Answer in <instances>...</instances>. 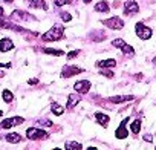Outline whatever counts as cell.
<instances>
[{"label":"cell","instance_id":"13","mask_svg":"<svg viewBox=\"0 0 156 150\" xmlns=\"http://www.w3.org/2000/svg\"><path fill=\"white\" fill-rule=\"evenodd\" d=\"M78 103H80V95H76V94H72L70 97H69V100H67V109L69 110H72Z\"/></svg>","mask_w":156,"mask_h":150},{"label":"cell","instance_id":"17","mask_svg":"<svg viewBox=\"0 0 156 150\" xmlns=\"http://www.w3.org/2000/svg\"><path fill=\"white\" fill-rule=\"evenodd\" d=\"M130 100H133L132 95H118V97H112L110 103H122V101H130Z\"/></svg>","mask_w":156,"mask_h":150},{"label":"cell","instance_id":"23","mask_svg":"<svg viewBox=\"0 0 156 150\" xmlns=\"http://www.w3.org/2000/svg\"><path fill=\"white\" fill-rule=\"evenodd\" d=\"M121 49H122V52H124V54H127V55H135V51H133V48H132L130 45H127V43H124Z\"/></svg>","mask_w":156,"mask_h":150},{"label":"cell","instance_id":"6","mask_svg":"<svg viewBox=\"0 0 156 150\" xmlns=\"http://www.w3.org/2000/svg\"><path fill=\"white\" fill-rule=\"evenodd\" d=\"M83 69L81 67H76V66H64L61 69V77L63 78H69L72 75H76V73H81Z\"/></svg>","mask_w":156,"mask_h":150},{"label":"cell","instance_id":"2","mask_svg":"<svg viewBox=\"0 0 156 150\" xmlns=\"http://www.w3.org/2000/svg\"><path fill=\"white\" fill-rule=\"evenodd\" d=\"M12 22H35V17L32 16V14H29V12H26V11H22V9H16L12 14H11V17H9Z\"/></svg>","mask_w":156,"mask_h":150},{"label":"cell","instance_id":"10","mask_svg":"<svg viewBox=\"0 0 156 150\" xmlns=\"http://www.w3.org/2000/svg\"><path fill=\"white\" fill-rule=\"evenodd\" d=\"M127 121H129V118H126L121 124H119V127L116 129V132H115V136L118 138V139H124V138H127V130H126V124H127Z\"/></svg>","mask_w":156,"mask_h":150},{"label":"cell","instance_id":"30","mask_svg":"<svg viewBox=\"0 0 156 150\" xmlns=\"http://www.w3.org/2000/svg\"><path fill=\"white\" fill-rule=\"evenodd\" d=\"M103 75H106V77H113V72L112 70H101Z\"/></svg>","mask_w":156,"mask_h":150},{"label":"cell","instance_id":"21","mask_svg":"<svg viewBox=\"0 0 156 150\" xmlns=\"http://www.w3.org/2000/svg\"><path fill=\"white\" fill-rule=\"evenodd\" d=\"M130 130L133 133H139V130H141V120H135L132 123V126H130Z\"/></svg>","mask_w":156,"mask_h":150},{"label":"cell","instance_id":"16","mask_svg":"<svg viewBox=\"0 0 156 150\" xmlns=\"http://www.w3.org/2000/svg\"><path fill=\"white\" fill-rule=\"evenodd\" d=\"M6 141L8 142H11V144H17V142H20L22 141V135H19V133H8L6 135Z\"/></svg>","mask_w":156,"mask_h":150},{"label":"cell","instance_id":"32","mask_svg":"<svg viewBox=\"0 0 156 150\" xmlns=\"http://www.w3.org/2000/svg\"><path fill=\"white\" fill-rule=\"evenodd\" d=\"M0 67H11V63H5V64L0 63Z\"/></svg>","mask_w":156,"mask_h":150},{"label":"cell","instance_id":"35","mask_svg":"<svg viewBox=\"0 0 156 150\" xmlns=\"http://www.w3.org/2000/svg\"><path fill=\"white\" fill-rule=\"evenodd\" d=\"M3 2H6V3H11V2H12V0H3Z\"/></svg>","mask_w":156,"mask_h":150},{"label":"cell","instance_id":"24","mask_svg":"<svg viewBox=\"0 0 156 150\" xmlns=\"http://www.w3.org/2000/svg\"><path fill=\"white\" fill-rule=\"evenodd\" d=\"M43 51H44L46 54H51V55H58V57L63 55V51H61V49H49V48H44Z\"/></svg>","mask_w":156,"mask_h":150},{"label":"cell","instance_id":"26","mask_svg":"<svg viewBox=\"0 0 156 150\" xmlns=\"http://www.w3.org/2000/svg\"><path fill=\"white\" fill-rule=\"evenodd\" d=\"M61 19H63L64 22H70V20H72V16H70L69 12H63V14H61Z\"/></svg>","mask_w":156,"mask_h":150},{"label":"cell","instance_id":"15","mask_svg":"<svg viewBox=\"0 0 156 150\" xmlns=\"http://www.w3.org/2000/svg\"><path fill=\"white\" fill-rule=\"evenodd\" d=\"M95 118H97V121L101 124V126H107V123H109V116L106 115V113H101V112H97L95 113Z\"/></svg>","mask_w":156,"mask_h":150},{"label":"cell","instance_id":"27","mask_svg":"<svg viewBox=\"0 0 156 150\" xmlns=\"http://www.w3.org/2000/svg\"><path fill=\"white\" fill-rule=\"evenodd\" d=\"M70 2V0H55V5L57 6H64V5H67Z\"/></svg>","mask_w":156,"mask_h":150},{"label":"cell","instance_id":"36","mask_svg":"<svg viewBox=\"0 0 156 150\" xmlns=\"http://www.w3.org/2000/svg\"><path fill=\"white\" fill-rule=\"evenodd\" d=\"M153 64H156V57H154V58H153Z\"/></svg>","mask_w":156,"mask_h":150},{"label":"cell","instance_id":"11","mask_svg":"<svg viewBox=\"0 0 156 150\" xmlns=\"http://www.w3.org/2000/svg\"><path fill=\"white\" fill-rule=\"evenodd\" d=\"M14 48V43L11 38H2L0 40V52H8Z\"/></svg>","mask_w":156,"mask_h":150},{"label":"cell","instance_id":"29","mask_svg":"<svg viewBox=\"0 0 156 150\" xmlns=\"http://www.w3.org/2000/svg\"><path fill=\"white\" fill-rule=\"evenodd\" d=\"M38 123L44 124V126H52V121H49V120H38Z\"/></svg>","mask_w":156,"mask_h":150},{"label":"cell","instance_id":"22","mask_svg":"<svg viewBox=\"0 0 156 150\" xmlns=\"http://www.w3.org/2000/svg\"><path fill=\"white\" fill-rule=\"evenodd\" d=\"M2 97H3V100L6 101V103H11L12 100H14V95H12V92L11 91H3V94H2Z\"/></svg>","mask_w":156,"mask_h":150},{"label":"cell","instance_id":"7","mask_svg":"<svg viewBox=\"0 0 156 150\" xmlns=\"http://www.w3.org/2000/svg\"><path fill=\"white\" fill-rule=\"evenodd\" d=\"M103 25L109 26L110 29H121V28L124 26V22H122L119 17H112V19L103 20Z\"/></svg>","mask_w":156,"mask_h":150},{"label":"cell","instance_id":"5","mask_svg":"<svg viewBox=\"0 0 156 150\" xmlns=\"http://www.w3.org/2000/svg\"><path fill=\"white\" fill-rule=\"evenodd\" d=\"M136 35L142 40H148L151 37V29L144 26V23H136Z\"/></svg>","mask_w":156,"mask_h":150},{"label":"cell","instance_id":"28","mask_svg":"<svg viewBox=\"0 0 156 150\" xmlns=\"http://www.w3.org/2000/svg\"><path fill=\"white\" fill-rule=\"evenodd\" d=\"M78 54H80V51H70V52L67 54V58H69V60H72V58H75Z\"/></svg>","mask_w":156,"mask_h":150},{"label":"cell","instance_id":"9","mask_svg":"<svg viewBox=\"0 0 156 150\" xmlns=\"http://www.w3.org/2000/svg\"><path fill=\"white\" fill-rule=\"evenodd\" d=\"M139 11V6H138V3L136 2H126L124 3V14L126 16H132V14H136Z\"/></svg>","mask_w":156,"mask_h":150},{"label":"cell","instance_id":"3","mask_svg":"<svg viewBox=\"0 0 156 150\" xmlns=\"http://www.w3.org/2000/svg\"><path fill=\"white\" fill-rule=\"evenodd\" d=\"M26 136L32 141H40V139H46L48 138V130H43V129H34V127H29L26 130Z\"/></svg>","mask_w":156,"mask_h":150},{"label":"cell","instance_id":"8","mask_svg":"<svg viewBox=\"0 0 156 150\" xmlns=\"http://www.w3.org/2000/svg\"><path fill=\"white\" fill-rule=\"evenodd\" d=\"M90 89V81L87 80H81V81H76L73 84V91L78 92V94H87Z\"/></svg>","mask_w":156,"mask_h":150},{"label":"cell","instance_id":"14","mask_svg":"<svg viewBox=\"0 0 156 150\" xmlns=\"http://www.w3.org/2000/svg\"><path fill=\"white\" fill-rule=\"evenodd\" d=\"M97 66H98V67H115V66H116V61H115L113 58H109V60L98 61Z\"/></svg>","mask_w":156,"mask_h":150},{"label":"cell","instance_id":"19","mask_svg":"<svg viewBox=\"0 0 156 150\" xmlns=\"http://www.w3.org/2000/svg\"><path fill=\"white\" fill-rule=\"evenodd\" d=\"M51 110H52V113L54 115H63V112H64V107H61L58 103H52V106H51Z\"/></svg>","mask_w":156,"mask_h":150},{"label":"cell","instance_id":"1","mask_svg":"<svg viewBox=\"0 0 156 150\" xmlns=\"http://www.w3.org/2000/svg\"><path fill=\"white\" fill-rule=\"evenodd\" d=\"M63 26H60V25H54L46 34H43V40L44 41H57V40H60L61 37H63Z\"/></svg>","mask_w":156,"mask_h":150},{"label":"cell","instance_id":"18","mask_svg":"<svg viewBox=\"0 0 156 150\" xmlns=\"http://www.w3.org/2000/svg\"><path fill=\"white\" fill-rule=\"evenodd\" d=\"M95 9H97V12H109V3L107 2H98L97 3V6H95Z\"/></svg>","mask_w":156,"mask_h":150},{"label":"cell","instance_id":"12","mask_svg":"<svg viewBox=\"0 0 156 150\" xmlns=\"http://www.w3.org/2000/svg\"><path fill=\"white\" fill-rule=\"evenodd\" d=\"M31 8H38V9H48L46 0H29Z\"/></svg>","mask_w":156,"mask_h":150},{"label":"cell","instance_id":"34","mask_svg":"<svg viewBox=\"0 0 156 150\" xmlns=\"http://www.w3.org/2000/svg\"><path fill=\"white\" fill-rule=\"evenodd\" d=\"M83 2H84V3H90V2H92V0H83Z\"/></svg>","mask_w":156,"mask_h":150},{"label":"cell","instance_id":"20","mask_svg":"<svg viewBox=\"0 0 156 150\" xmlns=\"http://www.w3.org/2000/svg\"><path fill=\"white\" fill-rule=\"evenodd\" d=\"M66 148H72V150H81L83 148V145L81 144H78V142H75V141H69V142H66V145H64Z\"/></svg>","mask_w":156,"mask_h":150},{"label":"cell","instance_id":"33","mask_svg":"<svg viewBox=\"0 0 156 150\" xmlns=\"http://www.w3.org/2000/svg\"><path fill=\"white\" fill-rule=\"evenodd\" d=\"M144 139H145V141H151V139H153V138H151V136H150V135H145V136H144Z\"/></svg>","mask_w":156,"mask_h":150},{"label":"cell","instance_id":"25","mask_svg":"<svg viewBox=\"0 0 156 150\" xmlns=\"http://www.w3.org/2000/svg\"><path fill=\"white\" fill-rule=\"evenodd\" d=\"M124 43H126L124 40H121V38H116V40H113V43H112V45H113L115 48H119V49H121Z\"/></svg>","mask_w":156,"mask_h":150},{"label":"cell","instance_id":"4","mask_svg":"<svg viewBox=\"0 0 156 150\" xmlns=\"http://www.w3.org/2000/svg\"><path fill=\"white\" fill-rule=\"evenodd\" d=\"M23 121H25V118H22V116L6 118V120L2 121L0 127H2V129H9V127H14V126H20V124H23Z\"/></svg>","mask_w":156,"mask_h":150},{"label":"cell","instance_id":"31","mask_svg":"<svg viewBox=\"0 0 156 150\" xmlns=\"http://www.w3.org/2000/svg\"><path fill=\"white\" fill-rule=\"evenodd\" d=\"M37 83H38L37 78H31V80H29V84H37Z\"/></svg>","mask_w":156,"mask_h":150}]
</instances>
